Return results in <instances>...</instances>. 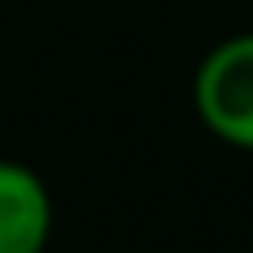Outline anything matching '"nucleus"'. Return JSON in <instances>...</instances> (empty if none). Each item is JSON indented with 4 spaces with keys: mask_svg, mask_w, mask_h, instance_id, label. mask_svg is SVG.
<instances>
[{
    "mask_svg": "<svg viewBox=\"0 0 253 253\" xmlns=\"http://www.w3.org/2000/svg\"><path fill=\"white\" fill-rule=\"evenodd\" d=\"M196 111L213 138L253 151V31L209 49L196 71Z\"/></svg>",
    "mask_w": 253,
    "mask_h": 253,
    "instance_id": "f257e3e1",
    "label": "nucleus"
},
{
    "mask_svg": "<svg viewBox=\"0 0 253 253\" xmlns=\"http://www.w3.org/2000/svg\"><path fill=\"white\" fill-rule=\"evenodd\" d=\"M53 227V205L44 182L22 169L0 160V253H40Z\"/></svg>",
    "mask_w": 253,
    "mask_h": 253,
    "instance_id": "f03ea898",
    "label": "nucleus"
}]
</instances>
